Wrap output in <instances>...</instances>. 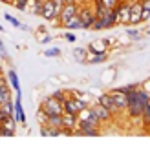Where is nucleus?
<instances>
[{
  "instance_id": "f257e3e1",
  "label": "nucleus",
  "mask_w": 150,
  "mask_h": 144,
  "mask_svg": "<svg viewBox=\"0 0 150 144\" xmlns=\"http://www.w3.org/2000/svg\"><path fill=\"white\" fill-rule=\"evenodd\" d=\"M40 110L46 115H59V113H62V102H59L53 97H46L40 104Z\"/></svg>"
},
{
  "instance_id": "f03ea898",
  "label": "nucleus",
  "mask_w": 150,
  "mask_h": 144,
  "mask_svg": "<svg viewBox=\"0 0 150 144\" xmlns=\"http://www.w3.org/2000/svg\"><path fill=\"white\" fill-rule=\"evenodd\" d=\"M130 2L132 0H119L114 9L117 11L119 24H130Z\"/></svg>"
},
{
  "instance_id": "7ed1b4c3",
  "label": "nucleus",
  "mask_w": 150,
  "mask_h": 144,
  "mask_svg": "<svg viewBox=\"0 0 150 144\" xmlns=\"http://www.w3.org/2000/svg\"><path fill=\"white\" fill-rule=\"evenodd\" d=\"M77 15H79L81 20H82V29H90V27H92V22L97 18L93 7H90V6H82V7H79Z\"/></svg>"
},
{
  "instance_id": "20e7f679",
  "label": "nucleus",
  "mask_w": 150,
  "mask_h": 144,
  "mask_svg": "<svg viewBox=\"0 0 150 144\" xmlns=\"http://www.w3.org/2000/svg\"><path fill=\"white\" fill-rule=\"evenodd\" d=\"M77 11H79L77 2H73V4H64V6H62V9H61V13H59V17H57V22L62 26L68 18H71L73 15H77Z\"/></svg>"
},
{
  "instance_id": "39448f33",
  "label": "nucleus",
  "mask_w": 150,
  "mask_h": 144,
  "mask_svg": "<svg viewBox=\"0 0 150 144\" xmlns=\"http://www.w3.org/2000/svg\"><path fill=\"white\" fill-rule=\"evenodd\" d=\"M40 17L44 20H48V22H53L57 20V11H55V2L53 0H44V4H42V9H40Z\"/></svg>"
},
{
  "instance_id": "423d86ee",
  "label": "nucleus",
  "mask_w": 150,
  "mask_h": 144,
  "mask_svg": "<svg viewBox=\"0 0 150 144\" xmlns=\"http://www.w3.org/2000/svg\"><path fill=\"white\" fill-rule=\"evenodd\" d=\"M141 15H143L141 0H132L130 2V24H141Z\"/></svg>"
},
{
  "instance_id": "0eeeda50",
  "label": "nucleus",
  "mask_w": 150,
  "mask_h": 144,
  "mask_svg": "<svg viewBox=\"0 0 150 144\" xmlns=\"http://www.w3.org/2000/svg\"><path fill=\"white\" fill-rule=\"evenodd\" d=\"M77 119H79V120H86V122H90L92 126L101 128V120L97 119V115L93 113L92 108H84V110H81V111L77 113Z\"/></svg>"
},
{
  "instance_id": "6e6552de",
  "label": "nucleus",
  "mask_w": 150,
  "mask_h": 144,
  "mask_svg": "<svg viewBox=\"0 0 150 144\" xmlns=\"http://www.w3.org/2000/svg\"><path fill=\"white\" fill-rule=\"evenodd\" d=\"M92 110H93V113L97 115V119L101 120V124H104V122H110V120L114 119V113H112L108 108H104V106H101L99 102H97V104L93 106Z\"/></svg>"
},
{
  "instance_id": "1a4fd4ad",
  "label": "nucleus",
  "mask_w": 150,
  "mask_h": 144,
  "mask_svg": "<svg viewBox=\"0 0 150 144\" xmlns=\"http://www.w3.org/2000/svg\"><path fill=\"white\" fill-rule=\"evenodd\" d=\"M13 117L17 119V122L26 126V113H24V108H22V91H18L17 98H15V115Z\"/></svg>"
},
{
  "instance_id": "9d476101",
  "label": "nucleus",
  "mask_w": 150,
  "mask_h": 144,
  "mask_svg": "<svg viewBox=\"0 0 150 144\" xmlns=\"http://www.w3.org/2000/svg\"><path fill=\"white\" fill-rule=\"evenodd\" d=\"M110 93H112V97H114V102H115V106H117V110H119V111L126 110V106H128V97H126V93L119 91V89H112Z\"/></svg>"
},
{
  "instance_id": "9b49d317",
  "label": "nucleus",
  "mask_w": 150,
  "mask_h": 144,
  "mask_svg": "<svg viewBox=\"0 0 150 144\" xmlns=\"http://www.w3.org/2000/svg\"><path fill=\"white\" fill-rule=\"evenodd\" d=\"M97 102H99L101 106H104V108H108L112 113H117V111H119L117 106H115V102H114V97H112V93H103L99 98H97Z\"/></svg>"
},
{
  "instance_id": "f8f14e48",
  "label": "nucleus",
  "mask_w": 150,
  "mask_h": 144,
  "mask_svg": "<svg viewBox=\"0 0 150 144\" xmlns=\"http://www.w3.org/2000/svg\"><path fill=\"white\" fill-rule=\"evenodd\" d=\"M4 137H13L15 135V130H17V119L15 117H7L4 120Z\"/></svg>"
},
{
  "instance_id": "ddd939ff",
  "label": "nucleus",
  "mask_w": 150,
  "mask_h": 144,
  "mask_svg": "<svg viewBox=\"0 0 150 144\" xmlns=\"http://www.w3.org/2000/svg\"><path fill=\"white\" fill-rule=\"evenodd\" d=\"M77 115H71V113H62V128L66 130H75L77 128Z\"/></svg>"
},
{
  "instance_id": "4468645a",
  "label": "nucleus",
  "mask_w": 150,
  "mask_h": 144,
  "mask_svg": "<svg viewBox=\"0 0 150 144\" xmlns=\"http://www.w3.org/2000/svg\"><path fill=\"white\" fill-rule=\"evenodd\" d=\"M62 27L70 29V31H73V29H82V20H81L79 15H73L71 18H68V20L62 24Z\"/></svg>"
},
{
  "instance_id": "2eb2a0df",
  "label": "nucleus",
  "mask_w": 150,
  "mask_h": 144,
  "mask_svg": "<svg viewBox=\"0 0 150 144\" xmlns=\"http://www.w3.org/2000/svg\"><path fill=\"white\" fill-rule=\"evenodd\" d=\"M62 113H71V115H77V113H79L77 106H75V98L73 97H68L62 102Z\"/></svg>"
},
{
  "instance_id": "dca6fc26",
  "label": "nucleus",
  "mask_w": 150,
  "mask_h": 144,
  "mask_svg": "<svg viewBox=\"0 0 150 144\" xmlns=\"http://www.w3.org/2000/svg\"><path fill=\"white\" fill-rule=\"evenodd\" d=\"M7 82H9V86L17 93L20 91V82H18V77H17V71L15 70H7Z\"/></svg>"
},
{
  "instance_id": "f3484780",
  "label": "nucleus",
  "mask_w": 150,
  "mask_h": 144,
  "mask_svg": "<svg viewBox=\"0 0 150 144\" xmlns=\"http://www.w3.org/2000/svg\"><path fill=\"white\" fill-rule=\"evenodd\" d=\"M103 18H104V26H106V29H108V27H114L115 24H119V20H117V11H115V9H110L108 15H106V17H103Z\"/></svg>"
},
{
  "instance_id": "a211bd4d",
  "label": "nucleus",
  "mask_w": 150,
  "mask_h": 144,
  "mask_svg": "<svg viewBox=\"0 0 150 144\" xmlns=\"http://www.w3.org/2000/svg\"><path fill=\"white\" fill-rule=\"evenodd\" d=\"M104 60H106V53L101 51V53H93L92 57H88L86 62L88 64H101V62H104Z\"/></svg>"
},
{
  "instance_id": "6ab92c4d",
  "label": "nucleus",
  "mask_w": 150,
  "mask_h": 144,
  "mask_svg": "<svg viewBox=\"0 0 150 144\" xmlns=\"http://www.w3.org/2000/svg\"><path fill=\"white\" fill-rule=\"evenodd\" d=\"M48 126H53V128H62V113L59 115H48Z\"/></svg>"
},
{
  "instance_id": "aec40b11",
  "label": "nucleus",
  "mask_w": 150,
  "mask_h": 144,
  "mask_svg": "<svg viewBox=\"0 0 150 144\" xmlns=\"http://www.w3.org/2000/svg\"><path fill=\"white\" fill-rule=\"evenodd\" d=\"M42 4H44V0H29L28 7H29V9H31V13H33V15H40Z\"/></svg>"
},
{
  "instance_id": "412c9836",
  "label": "nucleus",
  "mask_w": 150,
  "mask_h": 144,
  "mask_svg": "<svg viewBox=\"0 0 150 144\" xmlns=\"http://www.w3.org/2000/svg\"><path fill=\"white\" fill-rule=\"evenodd\" d=\"M73 57H75V60H77V62H86L88 51L82 49V48H75V49H73Z\"/></svg>"
},
{
  "instance_id": "4be33fe9",
  "label": "nucleus",
  "mask_w": 150,
  "mask_h": 144,
  "mask_svg": "<svg viewBox=\"0 0 150 144\" xmlns=\"http://www.w3.org/2000/svg\"><path fill=\"white\" fill-rule=\"evenodd\" d=\"M137 98H139V102L145 106L146 102H150V93L145 91V89H141V88H137Z\"/></svg>"
},
{
  "instance_id": "5701e85b",
  "label": "nucleus",
  "mask_w": 150,
  "mask_h": 144,
  "mask_svg": "<svg viewBox=\"0 0 150 144\" xmlns=\"http://www.w3.org/2000/svg\"><path fill=\"white\" fill-rule=\"evenodd\" d=\"M90 29H93V31H101V29H106V26H104V18L97 17V18L92 22V27H90Z\"/></svg>"
},
{
  "instance_id": "b1692460",
  "label": "nucleus",
  "mask_w": 150,
  "mask_h": 144,
  "mask_svg": "<svg viewBox=\"0 0 150 144\" xmlns=\"http://www.w3.org/2000/svg\"><path fill=\"white\" fill-rule=\"evenodd\" d=\"M51 97H53V98H57L59 102H64L66 98H68V93H66L64 89H57V91H53V93H51Z\"/></svg>"
},
{
  "instance_id": "393cba45",
  "label": "nucleus",
  "mask_w": 150,
  "mask_h": 144,
  "mask_svg": "<svg viewBox=\"0 0 150 144\" xmlns=\"http://www.w3.org/2000/svg\"><path fill=\"white\" fill-rule=\"evenodd\" d=\"M28 4H29V0H13V7H17L18 11H26Z\"/></svg>"
},
{
  "instance_id": "a878e982",
  "label": "nucleus",
  "mask_w": 150,
  "mask_h": 144,
  "mask_svg": "<svg viewBox=\"0 0 150 144\" xmlns=\"http://www.w3.org/2000/svg\"><path fill=\"white\" fill-rule=\"evenodd\" d=\"M4 18H6L7 22H9L11 26H15V27H20V26H22V24H20V20H17V18H15V17H11L9 13H6V15H4Z\"/></svg>"
},
{
  "instance_id": "bb28decb",
  "label": "nucleus",
  "mask_w": 150,
  "mask_h": 144,
  "mask_svg": "<svg viewBox=\"0 0 150 144\" xmlns=\"http://www.w3.org/2000/svg\"><path fill=\"white\" fill-rule=\"evenodd\" d=\"M44 55H46V57H59V55H61V49H59V48H50V49L44 51Z\"/></svg>"
},
{
  "instance_id": "cd10ccee",
  "label": "nucleus",
  "mask_w": 150,
  "mask_h": 144,
  "mask_svg": "<svg viewBox=\"0 0 150 144\" xmlns=\"http://www.w3.org/2000/svg\"><path fill=\"white\" fill-rule=\"evenodd\" d=\"M141 119H143L145 122H148V120H150V102L145 104V108H143V117H141Z\"/></svg>"
},
{
  "instance_id": "c85d7f7f",
  "label": "nucleus",
  "mask_w": 150,
  "mask_h": 144,
  "mask_svg": "<svg viewBox=\"0 0 150 144\" xmlns=\"http://www.w3.org/2000/svg\"><path fill=\"white\" fill-rule=\"evenodd\" d=\"M37 119H39V122H40V126H44L48 122V115L46 113H44L42 110H39V113H37Z\"/></svg>"
},
{
  "instance_id": "c756f323",
  "label": "nucleus",
  "mask_w": 150,
  "mask_h": 144,
  "mask_svg": "<svg viewBox=\"0 0 150 144\" xmlns=\"http://www.w3.org/2000/svg\"><path fill=\"white\" fill-rule=\"evenodd\" d=\"M126 35H128L132 40H139V39H141V33L136 31V29H128V31H126Z\"/></svg>"
},
{
  "instance_id": "7c9ffc66",
  "label": "nucleus",
  "mask_w": 150,
  "mask_h": 144,
  "mask_svg": "<svg viewBox=\"0 0 150 144\" xmlns=\"http://www.w3.org/2000/svg\"><path fill=\"white\" fill-rule=\"evenodd\" d=\"M0 58H4V60H9V57H7V51L4 48V42L0 40Z\"/></svg>"
},
{
  "instance_id": "2f4dec72",
  "label": "nucleus",
  "mask_w": 150,
  "mask_h": 144,
  "mask_svg": "<svg viewBox=\"0 0 150 144\" xmlns=\"http://www.w3.org/2000/svg\"><path fill=\"white\" fill-rule=\"evenodd\" d=\"M117 2H119V0H103V4L106 6L108 9H114V7L117 6Z\"/></svg>"
},
{
  "instance_id": "473e14b6",
  "label": "nucleus",
  "mask_w": 150,
  "mask_h": 144,
  "mask_svg": "<svg viewBox=\"0 0 150 144\" xmlns=\"http://www.w3.org/2000/svg\"><path fill=\"white\" fill-rule=\"evenodd\" d=\"M64 39H66V40H68V42H75V35H73V33L70 31V29H68V31H66V33H64Z\"/></svg>"
},
{
  "instance_id": "72a5a7b5",
  "label": "nucleus",
  "mask_w": 150,
  "mask_h": 144,
  "mask_svg": "<svg viewBox=\"0 0 150 144\" xmlns=\"http://www.w3.org/2000/svg\"><path fill=\"white\" fill-rule=\"evenodd\" d=\"M7 117H13V115H9V113H6V111H4L2 108H0V122L4 124V120H6Z\"/></svg>"
},
{
  "instance_id": "f704fd0d",
  "label": "nucleus",
  "mask_w": 150,
  "mask_h": 144,
  "mask_svg": "<svg viewBox=\"0 0 150 144\" xmlns=\"http://www.w3.org/2000/svg\"><path fill=\"white\" fill-rule=\"evenodd\" d=\"M141 4H143L145 11H150V0H141Z\"/></svg>"
},
{
  "instance_id": "c9c22d12",
  "label": "nucleus",
  "mask_w": 150,
  "mask_h": 144,
  "mask_svg": "<svg viewBox=\"0 0 150 144\" xmlns=\"http://www.w3.org/2000/svg\"><path fill=\"white\" fill-rule=\"evenodd\" d=\"M150 18V11H145L143 9V15H141V22H145V20H148Z\"/></svg>"
},
{
  "instance_id": "e433bc0d",
  "label": "nucleus",
  "mask_w": 150,
  "mask_h": 144,
  "mask_svg": "<svg viewBox=\"0 0 150 144\" xmlns=\"http://www.w3.org/2000/svg\"><path fill=\"white\" fill-rule=\"evenodd\" d=\"M48 42H51V37H50V35H46V37H44L40 44H48Z\"/></svg>"
},
{
  "instance_id": "4c0bfd02",
  "label": "nucleus",
  "mask_w": 150,
  "mask_h": 144,
  "mask_svg": "<svg viewBox=\"0 0 150 144\" xmlns=\"http://www.w3.org/2000/svg\"><path fill=\"white\" fill-rule=\"evenodd\" d=\"M4 130H6V128H4V124L0 122V137H4Z\"/></svg>"
},
{
  "instance_id": "58836bf2",
  "label": "nucleus",
  "mask_w": 150,
  "mask_h": 144,
  "mask_svg": "<svg viewBox=\"0 0 150 144\" xmlns=\"http://www.w3.org/2000/svg\"><path fill=\"white\" fill-rule=\"evenodd\" d=\"M0 2H4V4H11V6H13V0H0Z\"/></svg>"
},
{
  "instance_id": "ea45409f",
  "label": "nucleus",
  "mask_w": 150,
  "mask_h": 144,
  "mask_svg": "<svg viewBox=\"0 0 150 144\" xmlns=\"http://www.w3.org/2000/svg\"><path fill=\"white\" fill-rule=\"evenodd\" d=\"M73 2H77V0H64V4H73Z\"/></svg>"
},
{
  "instance_id": "a19ab883",
  "label": "nucleus",
  "mask_w": 150,
  "mask_h": 144,
  "mask_svg": "<svg viewBox=\"0 0 150 144\" xmlns=\"http://www.w3.org/2000/svg\"><path fill=\"white\" fill-rule=\"evenodd\" d=\"M145 126L148 128V130H150V120H148V122H145Z\"/></svg>"
},
{
  "instance_id": "79ce46f5",
  "label": "nucleus",
  "mask_w": 150,
  "mask_h": 144,
  "mask_svg": "<svg viewBox=\"0 0 150 144\" xmlns=\"http://www.w3.org/2000/svg\"><path fill=\"white\" fill-rule=\"evenodd\" d=\"M0 31H4V27H2V26H0Z\"/></svg>"
}]
</instances>
